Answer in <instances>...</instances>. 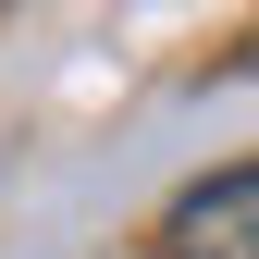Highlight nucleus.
Returning a JSON list of instances; mask_svg holds the SVG:
<instances>
[{
    "instance_id": "nucleus-1",
    "label": "nucleus",
    "mask_w": 259,
    "mask_h": 259,
    "mask_svg": "<svg viewBox=\"0 0 259 259\" xmlns=\"http://www.w3.org/2000/svg\"><path fill=\"white\" fill-rule=\"evenodd\" d=\"M160 259H259V160L185 185V198L160 210Z\"/></svg>"
}]
</instances>
